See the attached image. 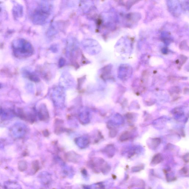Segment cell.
Returning a JSON list of instances; mask_svg holds the SVG:
<instances>
[{"instance_id": "6da1fadb", "label": "cell", "mask_w": 189, "mask_h": 189, "mask_svg": "<svg viewBox=\"0 0 189 189\" xmlns=\"http://www.w3.org/2000/svg\"><path fill=\"white\" fill-rule=\"evenodd\" d=\"M15 54L18 57H24L30 55L32 52L31 45L23 40H19L13 44Z\"/></svg>"}, {"instance_id": "7a4b0ae2", "label": "cell", "mask_w": 189, "mask_h": 189, "mask_svg": "<svg viewBox=\"0 0 189 189\" xmlns=\"http://www.w3.org/2000/svg\"><path fill=\"white\" fill-rule=\"evenodd\" d=\"M5 189H22V187L18 182L13 181H7L4 184Z\"/></svg>"}, {"instance_id": "3957f363", "label": "cell", "mask_w": 189, "mask_h": 189, "mask_svg": "<svg viewBox=\"0 0 189 189\" xmlns=\"http://www.w3.org/2000/svg\"><path fill=\"white\" fill-rule=\"evenodd\" d=\"M129 134L128 132H125L124 134H122L121 135L120 138L121 139V141H125L127 140L129 138Z\"/></svg>"}, {"instance_id": "277c9868", "label": "cell", "mask_w": 189, "mask_h": 189, "mask_svg": "<svg viewBox=\"0 0 189 189\" xmlns=\"http://www.w3.org/2000/svg\"><path fill=\"white\" fill-rule=\"evenodd\" d=\"M18 166H20V167L19 168V169H20V171H24V170H25L26 165L25 164V163H24V161L21 162V163H20V165Z\"/></svg>"}, {"instance_id": "5b68a950", "label": "cell", "mask_w": 189, "mask_h": 189, "mask_svg": "<svg viewBox=\"0 0 189 189\" xmlns=\"http://www.w3.org/2000/svg\"><path fill=\"white\" fill-rule=\"evenodd\" d=\"M0 88H1V87H0Z\"/></svg>"}]
</instances>
